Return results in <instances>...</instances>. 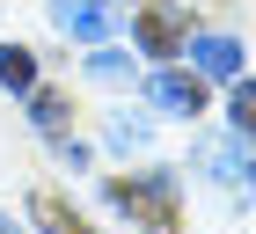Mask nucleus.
<instances>
[{
  "label": "nucleus",
  "instance_id": "nucleus-1",
  "mask_svg": "<svg viewBox=\"0 0 256 234\" xmlns=\"http://www.w3.org/2000/svg\"><path fill=\"white\" fill-rule=\"evenodd\" d=\"M52 22H59L66 37L102 44V37H110V30L124 22V8H118V0H52Z\"/></svg>",
  "mask_w": 256,
  "mask_h": 234
},
{
  "label": "nucleus",
  "instance_id": "nucleus-2",
  "mask_svg": "<svg viewBox=\"0 0 256 234\" xmlns=\"http://www.w3.org/2000/svg\"><path fill=\"white\" fill-rule=\"evenodd\" d=\"M146 96H154V110H168V117H198L205 110V80L198 74H154Z\"/></svg>",
  "mask_w": 256,
  "mask_h": 234
},
{
  "label": "nucleus",
  "instance_id": "nucleus-3",
  "mask_svg": "<svg viewBox=\"0 0 256 234\" xmlns=\"http://www.w3.org/2000/svg\"><path fill=\"white\" fill-rule=\"evenodd\" d=\"M132 30H139V44H146V58H176V52H183V22H176V8H139Z\"/></svg>",
  "mask_w": 256,
  "mask_h": 234
},
{
  "label": "nucleus",
  "instance_id": "nucleus-4",
  "mask_svg": "<svg viewBox=\"0 0 256 234\" xmlns=\"http://www.w3.org/2000/svg\"><path fill=\"white\" fill-rule=\"evenodd\" d=\"M110 198H118L124 212H146L161 234H168V176H146V183H110Z\"/></svg>",
  "mask_w": 256,
  "mask_h": 234
},
{
  "label": "nucleus",
  "instance_id": "nucleus-5",
  "mask_svg": "<svg viewBox=\"0 0 256 234\" xmlns=\"http://www.w3.org/2000/svg\"><path fill=\"white\" fill-rule=\"evenodd\" d=\"M190 58H198L205 80H234V74H242V44H234V37H198Z\"/></svg>",
  "mask_w": 256,
  "mask_h": 234
},
{
  "label": "nucleus",
  "instance_id": "nucleus-6",
  "mask_svg": "<svg viewBox=\"0 0 256 234\" xmlns=\"http://www.w3.org/2000/svg\"><path fill=\"white\" fill-rule=\"evenodd\" d=\"M30 80H37V58L22 44H0V88H30Z\"/></svg>",
  "mask_w": 256,
  "mask_h": 234
},
{
  "label": "nucleus",
  "instance_id": "nucleus-7",
  "mask_svg": "<svg viewBox=\"0 0 256 234\" xmlns=\"http://www.w3.org/2000/svg\"><path fill=\"white\" fill-rule=\"evenodd\" d=\"M37 220H44V227H52V234H88V227H80V220L66 212V205H59V198H52V190L37 198Z\"/></svg>",
  "mask_w": 256,
  "mask_h": 234
},
{
  "label": "nucleus",
  "instance_id": "nucleus-8",
  "mask_svg": "<svg viewBox=\"0 0 256 234\" xmlns=\"http://www.w3.org/2000/svg\"><path fill=\"white\" fill-rule=\"evenodd\" d=\"M88 74H96V80H124V74H132V58H124V52H96V58H88Z\"/></svg>",
  "mask_w": 256,
  "mask_h": 234
},
{
  "label": "nucleus",
  "instance_id": "nucleus-9",
  "mask_svg": "<svg viewBox=\"0 0 256 234\" xmlns=\"http://www.w3.org/2000/svg\"><path fill=\"white\" fill-rule=\"evenodd\" d=\"M234 124H242V132H256V80H242V88H234Z\"/></svg>",
  "mask_w": 256,
  "mask_h": 234
},
{
  "label": "nucleus",
  "instance_id": "nucleus-10",
  "mask_svg": "<svg viewBox=\"0 0 256 234\" xmlns=\"http://www.w3.org/2000/svg\"><path fill=\"white\" fill-rule=\"evenodd\" d=\"M59 117H66V96H37V124L44 132H59Z\"/></svg>",
  "mask_w": 256,
  "mask_h": 234
},
{
  "label": "nucleus",
  "instance_id": "nucleus-11",
  "mask_svg": "<svg viewBox=\"0 0 256 234\" xmlns=\"http://www.w3.org/2000/svg\"><path fill=\"white\" fill-rule=\"evenodd\" d=\"M176 8H220V0H176Z\"/></svg>",
  "mask_w": 256,
  "mask_h": 234
},
{
  "label": "nucleus",
  "instance_id": "nucleus-12",
  "mask_svg": "<svg viewBox=\"0 0 256 234\" xmlns=\"http://www.w3.org/2000/svg\"><path fill=\"white\" fill-rule=\"evenodd\" d=\"M0 234H8V220H0Z\"/></svg>",
  "mask_w": 256,
  "mask_h": 234
}]
</instances>
